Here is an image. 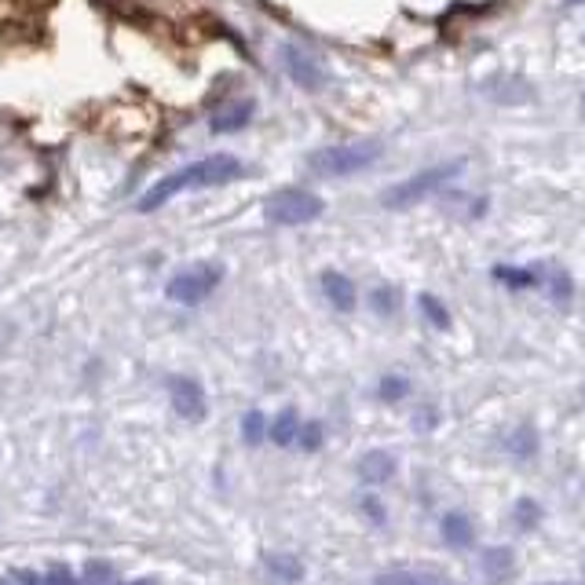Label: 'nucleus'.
<instances>
[{
  "mask_svg": "<svg viewBox=\"0 0 585 585\" xmlns=\"http://www.w3.org/2000/svg\"><path fill=\"white\" fill-rule=\"evenodd\" d=\"M384 147L377 139H362V143H333V147L311 150V172L315 176H326V180H341V176H355V172H366L373 161H381Z\"/></svg>",
  "mask_w": 585,
  "mask_h": 585,
  "instance_id": "2",
  "label": "nucleus"
},
{
  "mask_svg": "<svg viewBox=\"0 0 585 585\" xmlns=\"http://www.w3.org/2000/svg\"><path fill=\"white\" fill-rule=\"evenodd\" d=\"M319 282L333 311H341V315L355 311V282H351L348 275H341V271H322Z\"/></svg>",
  "mask_w": 585,
  "mask_h": 585,
  "instance_id": "9",
  "label": "nucleus"
},
{
  "mask_svg": "<svg viewBox=\"0 0 585 585\" xmlns=\"http://www.w3.org/2000/svg\"><path fill=\"white\" fill-rule=\"evenodd\" d=\"M549 293H553V300L567 304V300H571V293H575V286H571V278L560 271V275H553V286H549Z\"/></svg>",
  "mask_w": 585,
  "mask_h": 585,
  "instance_id": "21",
  "label": "nucleus"
},
{
  "mask_svg": "<svg viewBox=\"0 0 585 585\" xmlns=\"http://www.w3.org/2000/svg\"><path fill=\"white\" fill-rule=\"evenodd\" d=\"M253 110H256V103H249V99L231 103V107L216 110V114L209 117V128H213L216 136H220V132H238V128H245L253 121Z\"/></svg>",
  "mask_w": 585,
  "mask_h": 585,
  "instance_id": "10",
  "label": "nucleus"
},
{
  "mask_svg": "<svg viewBox=\"0 0 585 585\" xmlns=\"http://www.w3.org/2000/svg\"><path fill=\"white\" fill-rule=\"evenodd\" d=\"M443 538H447V545H454V549L472 545V520L461 516V512H450L447 520H443Z\"/></svg>",
  "mask_w": 585,
  "mask_h": 585,
  "instance_id": "14",
  "label": "nucleus"
},
{
  "mask_svg": "<svg viewBox=\"0 0 585 585\" xmlns=\"http://www.w3.org/2000/svg\"><path fill=\"white\" fill-rule=\"evenodd\" d=\"M417 304H421V311H425V319L432 322V326H439V330H450L447 308H443V304H439L432 293H421V300H417Z\"/></svg>",
  "mask_w": 585,
  "mask_h": 585,
  "instance_id": "16",
  "label": "nucleus"
},
{
  "mask_svg": "<svg viewBox=\"0 0 585 585\" xmlns=\"http://www.w3.org/2000/svg\"><path fill=\"white\" fill-rule=\"evenodd\" d=\"M282 66H286L289 81L297 88H304V92H322V88L330 85L326 66H322L311 52L297 48V44H286V48H282Z\"/></svg>",
  "mask_w": 585,
  "mask_h": 585,
  "instance_id": "6",
  "label": "nucleus"
},
{
  "mask_svg": "<svg viewBox=\"0 0 585 585\" xmlns=\"http://www.w3.org/2000/svg\"><path fill=\"white\" fill-rule=\"evenodd\" d=\"M220 282H224V267L202 260V264H191L183 267V271H176L169 278V286H165V297L183 304V308H194L205 297H213L216 289H220Z\"/></svg>",
  "mask_w": 585,
  "mask_h": 585,
  "instance_id": "5",
  "label": "nucleus"
},
{
  "mask_svg": "<svg viewBox=\"0 0 585 585\" xmlns=\"http://www.w3.org/2000/svg\"><path fill=\"white\" fill-rule=\"evenodd\" d=\"M479 92L487 99H494V103H501V107H520V103H527V99H534V88L523 81V77H490V81H483L479 85Z\"/></svg>",
  "mask_w": 585,
  "mask_h": 585,
  "instance_id": "8",
  "label": "nucleus"
},
{
  "mask_svg": "<svg viewBox=\"0 0 585 585\" xmlns=\"http://www.w3.org/2000/svg\"><path fill=\"white\" fill-rule=\"evenodd\" d=\"M128 585H154V582H147V578H143V582H128Z\"/></svg>",
  "mask_w": 585,
  "mask_h": 585,
  "instance_id": "24",
  "label": "nucleus"
},
{
  "mask_svg": "<svg viewBox=\"0 0 585 585\" xmlns=\"http://www.w3.org/2000/svg\"><path fill=\"white\" fill-rule=\"evenodd\" d=\"M297 439H300V447L304 450H319L322 447V425H304Z\"/></svg>",
  "mask_w": 585,
  "mask_h": 585,
  "instance_id": "22",
  "label": "nucleus"
},
{
  "mask_svg": "<svg viewBox=\"0 0 585 585\" xmlns=\"http://www.w3.org/2000/svg\"><path fill=\"white\" fill-rule=\"evenodd\" d=\"M359 476L366 483H388L395 476V458L388 450H370L366 458L359 461Z\"/></svg>",
  "mask_w": 585,
  "mask_h": 585,
  "instance_id": "11",
  "label": "nucleus"
},
{
  "mask_svg": "<svg viewBox=\"0 0 585 585\" xmlns=\"http://www.w3.org/2000/svg\"><path fill=\"white\" fill-rule=\"evenodd\" d=\"M377 395H381L384 403H399V399H406L410 395V381L406 377H384L381 384H377Z\"/></svg>",
  "mask_w": 585,
  "mask_h": 585,
  "instance_id": "17",
  "label": "nucleus"
},
{
  "mask_svg": "<svg viewBox=\"0 0 585 585\" xmlns=\"http://www.w3.org/2000/svg\"><path fill=\"white\" fill-rule=\"evenodd\" d=\"M242 436H245V443H260V439H264V414H260V410H253V414H245V421H242Z\"/></svg>",
  "mask_w": 585,
  "mask_h": 585,
  "instance_id": "19",
  "label": "nucleus"
},
{
  "mask_svg": "<svg viewBox=\"0 0 585 585\" xmlns=\"http://www.w3.org/2000/svg\"><path fill=\"white\" fill-rule=\"evenodd\" d=\"M582 114H585V92H582Z\"/></svg>",
  "mask_w": 585,
  "mask_h": 585,
  "instance_id": "25",
  "label": "nucleus"
},
{
  "mask_svg": "<svg viewBox=\"0 0 585 585\" xmlns=\"http://www.w3.org/2000/svg\"><path fill=\"white\" fill-rule=\"evenodd\" d=\"M326 213V202L319 194L300 191V187H286V191H275L264 205V220L275 227H304L315 224L319 216Z\"/></svg>",
  "mask_w": 585,
  "mask_h": 585,
  "instance_id": "4",
  "label": "nucleus"
},
{
  "mask_svg": "<svg viewBox=\"0 0 585 585\" xmlns=\"http://www.w3.org/2000/svg\"><path fill=\"white\" fill-rule=\"evenodd\" d=\"M465 172V161H443V165H432V169H421L414 172L410 180L395 183L388 191L381 194V205L384 209H410V205L425 202L432 194H439L447 183H454Z\"/></svg>",
  "mask_w": 585,
  "mask_h": 585,
  "instance_id": "3",
  "label": "nucleus"
},
{
  "mask_svg": "<svg viewBox=\"0 0 585 585\" xmlns=\"http://www.w3.org/2000/svg\"><path fill=\"white\" fill-rule=\"evenodd\" d=\"M300 436V417L297 410H282L275 417V425H271V439H275L278 447H289V443H297Z\"/></svg>",
  "mask_w": 585,
  "mask_h": 585,
  "instance_id": "15",
  "label": "nucleus"
},
{
  "mask_svg": "<svg viewBox=\"0 0 585 585\" xmlns=\"http://www.w3.org/2000/svg\"><path fill=\"white\" fill-rule=\"evenodd\" d=\"M567 4H582V0H567Z\"/></svg>",
  "mask_w": 585,
  "mask_h": 585,
  "instance_id": "26",
  "label": "nucleus"
},
{
  "mask_svg": "<svg viewBox=\"0 0 585 585\" xmlns=\"http://www.w3.org/2000/svg\"><path fill=\"white\" fill-rule=\"evenodd\" d=\"M494 282H501V286H509V289H534L538 286V275H534L531 267H509V264H498L494 271Z\"/></svg>",
  "mask_w": 585,
  "mask_h": 585,
  "instance_id": "13",
  "label": "nucleus"
},
{
  "mask_svg": "<svg viewBox=\"0 0 585 585\" xmlns=\"http://www.w3.org/2000/svg\"><path fill=\"white\" fill-rule=\"evenodd\" d=\"M267 567H271L275 575L300 578V564H297V560H289V556H267Z\"/></svg>",
  "mask_w": 585,
  "mask_h": 585,
  "instance_id": "20",
  "label": "nucleus"
},
{
  "mask_svg": "<svg viewBox=\"0 0 585 585\" xmlns=\"http://www.w3.org/2000/svg\"><path fill=\"white\" fill-rule=\"evenodd\" d=\"M245 176V165L234 154H213V158H202L194 165H183V169L161 176L158 183H150L147 194L136 202L139 213H154L165 202H172L176 194L183 191H205V187H224V183H234Z\"/></svg>",
  "mask_w": 585,
  "mask_h": 585,
  "instance_id": "1",
  "label": "nucleus"
},
{
  "mask_svg": "<svg viewBox=\"0 0 585 585\" xmlns=\"http://www.w3.org/2000/svg\"><path fill=\"white\" fill-rule=\"evenodd\" d=\"M373 585H447V578L432 575V571H410V567H403V571H384V575H377Z\"/></svg>",
  "mask_w": 585,
  "mask_h": 585,
  "instance_id": "12",
  "label": "nucleus"
},
{
  "mask_svg": "<svg viewBox=\"0 0 585 585\" xmlns=\"http://www.w3.org/2000/svg\"><path fill=\"white\" fill-rule=\"evenodd\" d=\"M373 308H377V315H395L399 311V289L395 286H377L370 293Z\"/></svg>",
  "mask_w": 585,
  "mask_h": 585,
  "instance_id": "18",
  "label": "nucleus"
},
{
  "mask_svg": "<svg viewBox=\"0 0 585 585\" xmlns=\"http://www.w3.org/2000/svg\"><path fill=\"white\" fill-rule=\"evenodd\" d=\"M44 585H74V578H70L66 567H52V575L44 578Z\"/></svg>",
  "mask_w": 585,
  "mask_h": 585,
  "instance_id": "23",
  "label": "nucleus"
},
{
  "mask_svg": "<svg viewBox=\"0 0 585 585\" xmlns=\"http://www.w3.org/2000/svg\"><path fill=\"white\" fill-rule=\"evenodd\" d=\"M169 399H172V410H176L183 421H202L205 410H209L205 388L194 381V377H169Z\"/></svg>",
  "mask_w": 585,
  "mask_h": 585,
  "instance_id": "7",
  "label": "nucleus"
}]
</instances>
